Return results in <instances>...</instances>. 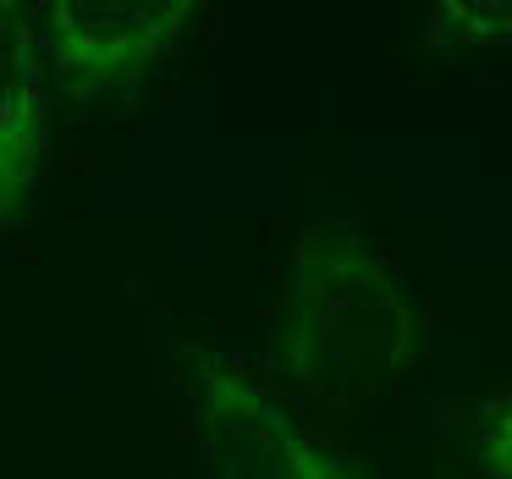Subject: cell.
I'll return each mask as SVG.
<instances>
[{
  "label": "cell",
  "instance_id": "2",
  "mask_svg": "<svg viewBox=\"0 0 512 479\" xmlns=\"http://www.w3.org/2000/svg\"><path fill=\"white\" fill-rule=\"evenodd\" d=\"M182 430L204 479H358L254 369L210 347L177 358Z\"/></svg>",
  "mask_w": 512,
  "mask_h": 479
},
{
  "label": "cell",
  "instance_id": "6",
  "mask_svg": "<svg viewBox=\"0 0 512 479\" xmlns=\"http://www.w3.org/2000/svg\"><path fill=\"white\" fill-rule=\"evenodd\" d=\"M463 441L479 479H512V380L468 413Z\"/></svg>",
  "mask_w": 512,
  "mask_h": 479
},
{
  "label": "cell",
  "instance_id": "1",
  "mask_svg": "<svg viewBox=\"0 0 512 479\" xmlns=\"http://www.w3.org/2000/svg\"><path fill=\"white\" fill-rule=\"evenodd\" d=\"M276 353L320 408H364L424 358V298L408 265L353 215L298 226L281 270Z\"/></svg>",
  "mask_w": 512,
  "mask_h": 479
},
{
  "label": "cell",
  "instance_id": "4",
  "mask_svg": "<svg viewBox=\"0 0 512 479\" xmlns=\"http://www.w3.org/2000/svg\"><path fill=\"white\" fill-rule=\"evenodd\" d=\"M50 67L34 0H0V232L34 215L50 155Z\"/></svg>",
  "mask_w": 512,
  "mask_h": 479
},
{
  "label": "cell",
  "instance_id": "5",
  "mask_svg": "<svg viewBox=\"0 0 512 479\" xmlns=\"http://www.w3.org/2000/svg\"><path fill=\"white\" fill-rule=\"evenodd\" d=\"M419 50L430 61H468L512 50V0H424Z\"/></svg>",
  "mask_w": 512,
  "mask_h": 479
},
{
  "label": "cell",
  "instance_id": "3",
  "mask_svg": "<svg viewBox=\"0 0 512 479\" xmlns=\"http://www.w3.org/2000/svg\"><path fill=\"white\" fill-rule=\"evenodd\" d=\"M210 0H34L50 89L78 105L138 89L188 45Z\"/></svg>",
  "mask_w": 512,
  "mask_h": 479
}]
</instances>
